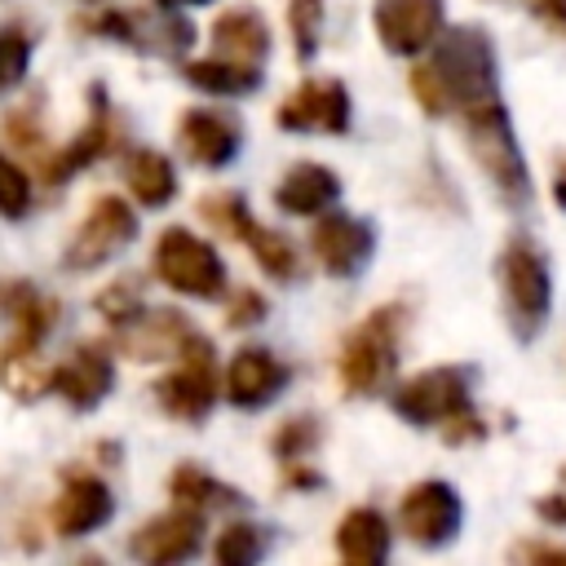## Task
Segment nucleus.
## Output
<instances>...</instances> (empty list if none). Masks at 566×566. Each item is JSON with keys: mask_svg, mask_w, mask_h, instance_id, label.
<instances>
[{"mask_svg": "<svg viewBox=\"0 0 566 566\" xmlns=\"http://www.w3.org/2000/svg\"><path fill=\"white\" fill-rule=\"evenodd\" d=\"M433 44L438 49L429 62L438 66V75L447 84L451 115L460 119L478 168L491 177L495 195L513 212H526L531 208V172H526L513 119H509L504 97H500L491 35L482 27H451V31H438Z\"/></svg>", "mask_w": 566, "mask_h": 566, "instance_id": "nucleus-1", "label": "nucleus"}, {"mask_svg": "<svg viewBox=\"0 0 566 566\" xmlns=\"http://www.w3.org/2000/svg\"><path fill=\"white\" fill-rule=\"evenodd\" d=\"M402 332H407V310L398 301L376 305L349 336L340 349V385L349 398H371L389 385V376L398 371V349H402Z\"/></svg>", "mask_w": 566, "mask_h": 566, "instance_id": "nucleus-2", "label": "nucleus"}, {"mask_svg": "<svg viewBox=\"0 0 566 566\" xmlns=\"http://www.w3.org/2000/svg\"><path fill=\"white\" fill-rule=\"evenodd\" d=\"M495 279H500V296H504V314L517 340H531L553 305V279H548V261L539 256V248L531 239H509L500 261H495Z\"/></svg>", "mask_w": 566, "mask_h": 566, "instance_id": "nucleus-3", "label": "nucleus"}, {"mask_svg": "<svg viewBox=\"0 0 566 566\" xmlns=\"http://www.w3.org/2000/svg\"><path fill=\"white\" fill-rule=\"evenodd\" d=\"M80 31H93L111 44H128L150 57H181L195 44V27L177 18L172 9H102L93 18H80Z\"/></svg>", "mask_w": 566, "mask_h": 566, "instance_id": "nucleus-4", "label": "nucleus"}, {"mask_svg": "<svg viewBox=\"0 0 566 566\" xmlns=\"http://www.w3.org/2000/svg\"><path fill=\"white\" fill-rule=\"evenodd\" d=\"M159 283H168L172 292L181 296H195V301H217L226 296V265L217 256L212 243H203L195 230L186 226H168L159 239H155V256H150Z\"/></svg>", "mask_w": 566, "mask_h": 566, "instance_id": "nucleus-5", "label": "nucleus"}, {"mask_svg": "<svg viewBox=\"0 0 566 566\" xmlns=\"http://www.w3.org/2000/svg\"><path fill=\"white\" fill-rule=\"evenodd\" d=\"M221 394V376H217V349L203 332H190L177 349V371H168L164 380H155V402L186 420V424H199L212 402Z\"/></svg>", "mask_w": 566, "mask_h": 566, "instance_id": "nucleus-6", "label": "nucleus"}, {"mask_svg": "<svg viewBox=\"0 0 566 566\" xmlns=\"http://www.w3.org/2000/svg\"><path fill=\"white\" fill-rule=\"evenodd\" d=\"M469 389H473V371L442 363V367H424V371H416L411 380H402V385L389 394V402H394V411H398L407 424H416V429H438V424L451 420L455 411L473 407Z\"/></svg>", "mask_w": 566, "mask_h": 566, "instance_id": "nucleus-7", "label": "nucleus"}, {"mask_svg": "<svg viewBox=\"0 0 566 566\" xmlns=\"http://www.w3.org/2000/svg\"><path fill=\"white\" fill-rule=\"evenodd\" d=\"M137 239V212L124 203V195H97L80 230L71 234L62 265L66 270H97L111 256H119Z\"/></svg>", "mask_w": 566, "mask_h": 566, "instance_id": "nucleus-8", "label": "nucleus"}, {"mask_svg": "<svg viewBox=\"0 0 566 566\" xmlns=\"http://www.w3.org/2000/svg\"><path fill=\"white\" fill-rule=\"evenodd\" d=\"M398 522H402V531H407L411 544H420V548H447V544L460 535L464 509H460V495H455L451 482L424 478V482H416V486L402 495Z\"/></svg>", "mask_w": 566, "mask_h": 566, "instance_id": "nucleus-9", "label": "nucleus"}, {"mask_svg": "<svg viewBox=\"0 0 566 566\" xmlns=\"http://www.w3.org/2000/svg\"><path fill=\"white\" fill-rule=\"evenodd\" d=\"M283 133H345L349 128V88L340 80H305L296 84L279 111H274Z\"/></svg>", "mask_w": 566, "mask_h": 566, "instance_id": "nucleus-10", "label": "nucleus"}, {"mask_svg": "<svg viewBox=\"0 0 566 566\" xmlns=\"http://www.w3.org/2000/svg\"><path fill=\"white\" fill-rule=\"evenodd\" d=\"M93 111H88V119H84V128L62 146V150H53V155H44V181L49 186H62V181H71L75 172H84L88 164H97L106 150H115L119 146V124H115V111H111V97H106V88L102 84H93Z\"/></svg>", "mask_w": 566, "mask_h": 566, "instance_id": "nucleus-11", "label": "nucleus"}, {"mask_svg": "<svg viewBox=\"0 0 566 566\" xmlns=\"http://www.w3.org/2000/svg\"><path fill=\"white\" fill-rule=\"evenodd\" d=\"M111 327H115V345H119L133 363L177 358L181 340L195 332L181 310H150V305H142V301H137L128 314H119Z\"/></svg>", "mask_w": 566, "mask_h": 566, "instance_id": "nucleus-12", "label": "nucleus"}, {"mask_svg": "<svg viewBox=\"0 0 566 566\" xmlns=\"http://www.w3.org/2000/svg\"><path fill=\"white\" fill-rule=\"evenodd\" d=\"M203 544V513L172 504L168 513L142 522L128 539V553L146 566H172V562H190Z\"/></svg>", "mask_w": 566, "mask_h": 566, "instance_id": "nucleus-13", "label": "nucleus"}, {"mask_svg": "<svg viewBox=\"0 0 566 566\" xmlns=\"http://www.w3.org/2000/svg\"><path fill=\"white\" fill-rule=\"evenodd\" d=\"M310 252L318 256V265H323L332 279H354V274L371 261V252H376V230H371V221H363V217L323 212V217L314 221Z\"/></svg>", "mask_w": 566, "mask_h": 566, "instance_id": "nucleus-14", "label": "nucleus"}, {"mask_svg": "<svg viewBox=\"0 0 566 566\" xmlns=\"http://www.w3.org/2000/svg\"><path fill=\"white\" fill-rule=\"evenodd\" d=\"M371 22L389 53L416 57L438 40V31L447 22V4L442 0H376Z\"/></svg>", "mask_w": 566, "mask_h": 566, "instance_id": "nucleus-15", "label": "nucleus"}, {"mask_svg": "<svg viewBox=\"0 0 566 566\" xmlns=\"http://www.w3.org/2000/svg\"><path fill=\"white\" fill-rule=\"evenodd\" d=\"M111 385H115V358H111L106 345H97V340L75 345L71 358L49 371V389H53L66 407H75V411H93V407L111 394Z\"/></svg>", "mask_w": 566, "mask_h": 566, "instance_id": "nucleus-16", "label": "nucleus"}, {"mask_svg": "<svg viewBox=\"0 0 566 566\" xmlns=\"http://www.w3.org/2000/svg\"><path fill=\"white\" fill-rule=\"evenodd\" d=\"M287 363H279L265 345H243L234 358H230V367L221 371V394L234 402V407H243V411H256V407H265V402H274L283 389H287Z\"/></svg>", "mask_w": 566, "mask_h": 566, "instance_id": "nucleus-17", "label": "nucleus"}, {"mask_svg": "<svg viewBox=\"0 0 566 566\" xmlns=\"http://www.w3.org/2000/svg\"><path fill=\"white\" fill-rule=\"evenodd\" d=\"M239 119L226 111H208V106H190L177 119V146L190 164L199 168H226L239 155Z\"/></svg>", "mask_w": 566, "mask_h": 566, "instance_id": "nucleus-18", "label": "nucleus"}, {"mask_svg": "<svg viewBox=\"0 0 566 566\" xmlns=\"http://www.w3.org/2000/svg\"><path fill=\"white\" fill-rule=\"evenodd\" d=\"M115 513V495L93 473H66L57 500H53V531L62 539H80L88 531H102Z\"/></svg>", "mask_w": 566, "mask_h": 566, "instance_id": "nucleus-19", "label": "nucleus"}, {"mask_svg": "<svg viewBox=\"0 0 566 566\" xmlns=\"http://www.w3.org/2000/svg\"><path fill=\"white\" fill-rule=\"evenodd\" d=\"M336 199H340V177L327 164H314V159L292 164L283 172L279 190H274V203L287 217H318V212L336 208Z\"/></svg>", "mask_w": 566, "mask_h": 566, "instance_id": "nucleus-20", "label": "nucleus"}, {"mask_svg": "<svg viewBox=\"0 0 566 566\" xmlns=\"http://www.w3.org/2000/svg\"><path fill=\"white\" fill-rule=\"evenodd\" d=\"M0 314L13 323V336L27 345H44L57 323V301L27 279H0Z\"/></svg>", "mask_w": 566, "mask_h": 566, "instance_id": "nucleus-21", "label": "nucleus"}, {"mask_svg": "<svg viewBox=\"0 0 566 566\" xmlns=\"http://www.w3.org/2000/svg\"><path fill=\"white\" fill-rule=\"evenodd\" d=\"M212 49L217 57L261 66L270 57V27L252 4H234L212 22Z\"/></svg>", "mask_w": 566, "mask_h": 566, "instance_id": "nucleus-22", "label": "nucleus"}, {"mask_svg": "<svg viewBox=\"0 0 566 566\" xmlns=\"http://www.w3.org/2000/svg\"><path fill=\"white\" fill-rule=\"evenodd\" d=\"M336 553L349 566H380L389 557V522L376 509H349L336 526Z\"/></svg>", "mask_w": 566, "mask_h": 566, "instance_id": "nucleus-23", "label": "nucleus"}, {"mask_svg": "<svg viewBox=\"0 0 566 566\" xmlns=\"http://www.w3.org/2000/svg\"><path fill=\"white\" fill-rule=\"evenodd\" d=\"M0 389L18 402H35L40 394H49V367L40 363V345H27L18 336L0 345Z\"/></svg>", "mask_w": 566, "mask_h": 566, "instance_id": "nucleus-24", "label": "nucleus"}, {"mask_svg": "<svg viewBox=\"0 0 566 566\" xmlns=\"http://www.w3.org/2000/svg\"><path fill=\"white\" fill-rule=\"evenodd\" d=\"M124 181L133 190V199L142 208H164L172 195H177V172H172V159L159 155V150H133L124 159Z\"/></svg>", "mask_w": 566, "mask_h": 566, "instance_id": "nucleus-25", "label": "nucleus"}, {"mask_svg": "<svg viewBox=\"0 0 566 566\" xmlns=\"http://www.w3.org/2000/svg\"><path fill=\"white\" fill-rule=\"evenodd\" d=\"M181 80L212 97H243L261 84V66L230 62V57H203V62H181Z\"/></svg>", "mask_w": 566, "mask_h": 566, "instance_id": "nucleus-26", "label": "nucleus"}, {"mask_svg": "<svg viewBox=\"0 0 566 566\" xmlns=\"http://www.w3.org/2000/svg\"><path fill=\"white\" fill-rule=\"evenodd\" d=\"M168 495H172V504H186V509H199V513L248 504L243 491L217 482L212 473H203V469H195V464H177V473H172V482H168Z\"/></svg>", "mask_w": 566, "mask_h": 566, "instance_id": "nucleus-27", "label": "nucleus"}, {"mask_svg": "<svg viewBox=\"0 0 566 566\" xmlns=\"http://www.w3.org/2000/svg\"><path fill=\"white\" fill-rule=\"evenodd\" d=\"M239 243H248L252 261H256L274 283H296V279H301V252H296V243H292L287 234H279V230L252 221Z\"/></svg>", "mask_w": 566, "mask_h": 566, "instance_id": "nucleus-28", "label": "nucleus"}, {"mask_svg": "<svg viewBox=\"0 0 566 566\" xmlns=\"http://www.w3.org/2000/svg\"><path fill=\"white\" fill-rule=\"evenodd\" d=\"M318 442H323L318 416H292V420H283V424L274 429L270 451H274L279 464H301V460H310V455L318 451Z\"/></svg>", "mask_w": 566, "mask_h": 566, "instance_id": "nucleus-29", "label": "nucleus"}, {"mask_svg": "<svg viewBox=\"0 0 566 566\" xmlns=\"http://www.w3.org/2000/svg\"><path fill=\"white\" fill-rule=\"evenodd\" d=\"M265 548H270L265 526H256V522H230L217 535L212 557H217V566H252V562H261Z\"/></svg>", "mask_w": 566, "mask_h": 566, "instance_id": "nucleus-30", "label": "nucleus"}, {"mask_svg": "<svg viewBox=\"0 0 566 566\" xmlns=\"http://www.w3.org/2000/svg\"><path fill=\"white\" fill-rule=\"evenodd\" d=\"M199 217H203L217 234H226V239H243V230L252 226L248 199H243L239 190H212V195H203V199H199Z\"/></svg>", "mask_w": 566, "mask_h": 566, "instance_id": "nucleus-31", "label": "nucleus"}, {"mask_svg": "<svg viewBox=\"0 0 566 566\" xmlns=\"http://www.w3.org/2000/svg\"><path fill=\"white\" fill-rule=\"evenodd\" d=\"M323 4H327V0H287V31H292V49H296L301 62H310V57L318 53Z\"/></svg>", "mask_w": 566, "mask_h": 566, "instance_id": "nucleus-32", "label": "nucleus"}, {"mask_svg": "<svg viewBox=\"0 0 566 566\" xmlns=\"http://www.w3.org/2000/svg\"><path fill=\"white\" fill-rule=\"evenodd\" d=\"M4 142L22 146L27 155H40L44 159V128H40V97L22 102L18 111H9L4 119Z\"/></svg>", "mask_w": 566, "mask_h": 566, "instance_id": "nucleus-33", "label": "nucleus"}, {"mask_svg": "<svg viewBox=\"0 0 566 566\" xmlns=\"http://www.w3.org/2000/svg\"><path fill=\"white\" fill-rule=\"evenodd\" d=\"M31 66V35L18 27L0 31V88H18Z\"/></svg>", "mask_w": 566, "mask_h": 566, "instance_id": "nucleus-34", "label": "nucleus"}, {"mask_svg": "<svg viewBox=\"0 0 566 566\" xmlns=\"http://www.w3.org/2000/svg\"><path fill=\"white\" fill-rule=\"evenodd\" d=\"M31 208V177L22 172V164H13L9 155H0V217H22Z\"/></svg>", "mask_w": 566, "mask_h": 566, "instance_id": "nucleus-35", "label": "nucleus"}, {"mask_svg": "<svg viewBox=\"0 0 566 566\" xmlns=\"http://www.w3.org/2000/svg\"><path fill=\"white\" fill-rule=\"evenodd\" d=\"M411 93H416V102H420V111H424L429 119H438V115H451V102H447V84H442V75H438V66H433V62H420V66H411Z\"/></svg>", "mask_w": 566, "mask_h": 566, "instance_id": "nucleus-36", "label": "nucleus"}, {"mask_svg": "<svg viewBox=\"0 0 566 566\" xmlns=\"http://www.w3.org/2000/svg\"><path fill=\"white\" fill-rule=\"evenodd\" d=\"M265 318V296L256 287H234L226 301V327H252Z\"/></svg>", "mask_w": 566, "mask_h": 566, "instance_id": "nucleus-37", "label": "nucleus"}, {"mask_svg": "<svg viewBox=\"0 0 566 566\" xmlns=\"http://www.w3.org/2000/svg\"><path fill=\"white\" fill-rule=\"evenodd\" d=\"M438 433H442V442L464 447V442H482V438H486V424H482V416H478L473 407H464V411H455L451 420H442Z\"/></svg>", "mask_w": 566, "mask_h": 566, "instance_id": "nucleus-38", "label": "nucleus"}, {"mask_svg": "<svg viewBox=\"0 0 566 566\" xmlns=\"http://www.w3.org/2000/svg\"><path fill=\"white\" fill-rule=\"evenodd\" d=\"M509 557L531 562V566H566V544H553V539H522V544L509 548Z\"/></svg>", "mask_w": 566, "mask_h": 566, "instance_id": "nucleus-39", "label": "nucleus"}, {"mask_svg": "<svg viewBox=\"0 0 566 566\" xmlns=\"http://www.w3.org/2000/svg\"><path fill=\"white\" fill-rule=\"evenodd\" d=\"M522 4L535 13V22L544 31H553V35L566 40V0H522Z\"/></svg>", "mask_w": 566, "mask_h": 566, "instance_id": "nucleus-40", "label": "nucleus"}, {"mask_svg": "<svg viewBox=\"0 0 566 566\" xmlns=\"http://www.w3.org/2000/svg\"><path fill=\"white\" fill-rule=\"evenodd\" d=\"M535 513H539L544 522H553V526H566V469H562V491L535 500Z\"/></svg>", "mask_w": 566, "mask_h": 566, "instance_id": "nucleus-41", "label": "nucleus"}, {"mask_svg": "<svg viewBox=\"0 0 566 566\" xmlns=\"http://www.w3.org/2000/svg\"><path fill=\"white\" fill-rule=\"evenodd\" d=\"M553 199L566 208V164H562V168H557V177H553Z\"/></svg>", "mask_w": 566, "mask_h": 566, "instance_id": "nucleus-42", "label": "nucleus"}, {"mask_svg": "<svg viewBox=\"0 0 566 566\" xmlns=\"http://www.w3.org/2000/svg\"><path fill=\"white\" fill-rule=\"evenodd\" d=\"M159 9H199V4H212V0H150Z\"/></svg>", "mask_w": 566, "mask_h": 566, "instance_id": "nucleus-43", "label": "nucleus"}, {"mask_svg": "<svg viewBox=\"0 0 566 566\" xmlns=\"http://www.w3.org/2000/svg\"><path fill=\"white\" fill-rule=\"evenodd\" d=\"M88 4H102V0H88Z\"/></svg>", "mask_w": 566, "mask_h": 566, "instance_id": "nucleus-44", "label": "nucleus"}]
</instances>
